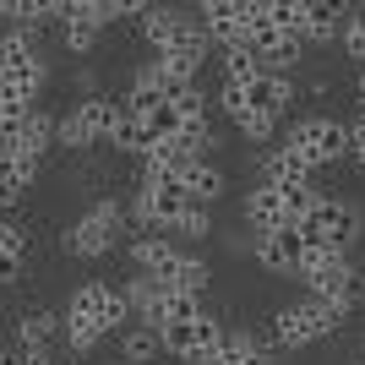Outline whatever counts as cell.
Listing matches in <instances>:
<instances>
[{
  "mask_svg": "<svg viewBox=\"0 0 365 365\" xmlns=\"http://www.w3.org/2000/svg\"><path fill=\"white\" fill-rule=\"evenodd\" d=\"M120 354L131 365H153L158 360V354H164V344H158V333H153V327H142V322H131V327H125L120 333Z\"/></svg>",
  "mask_w": 365,
  "mask_h": 365,
  "instance_id": "ffe728a7",
  "label": "cell"
},
{
  "mask_svg": "<svg viewBox=\"0 0 365 365\" xmlns=\"http://www.w3.org/2000/svg\"><path fill=\"white\" fill-rule=\"evenodd\" d=\"M240 218L257 235H273V229H284L289 224V207H284V191H273V185H251L240 197Z\"/></svg>",
  "mask_w": 365,
  "mask_h": 365,
  "instance_id": "30bf717a",
  "label": "cell"
},
{
  "mask_svg": "<svg viewBox=\"0 0 365 365\" xmlns=\"http://www.w3.org/2000/svg\"><path fill=\"white\" fill-rule=\"evenodd\" d=\"M349 158H354V164L365 169V115H360V120L349 125Z\"/></svg>",
  "mask_w": 365,
  "mask_h": 365,
  "instance_id": "d6a6232c",
  "label": "cell"
},
{
  "mask_svg": "<svg viewBox=\"0 0 365 365\" xmlns=\"http://www.w3.org/2000/svg\"><path fill=\"white\" fill-rule=\"evenodd\" d=\"M327 93H333V76H327V71L305 82V98H327Z\"/></svg>",
  "mask_w": 365,
  "mask_h": 365,
  "instance_id": "836d02e7",
  "label": "cell"
},
{
  "mask_svg": "<svg viewBox=\"0 0 365 365\" xmlns=\"http://www.w3.org/2000/svg\"><path fill=\"white\" fill-rule=\"evenodd\" d=\"M22 278V257H0V284H16Z\"/></svg>",
  "mask_w": 365,
  "mask_h": 365,
  "instance_id": "e575fe53",
  "label": "cell"
},
{
  "mask_svg": "<svg viewBox=\"0 0 365 365\" xmlns=\"http://www.w3.org/2000/svg\"><path fill=\"white\" fill-rule=\"evenodd\" d=\"M169 235H180V240H207V235H213V207H197V202H191L185 218L169 229Z\"/></svg>",
  "mask_w": 365,
  "mask_h": 365,
  "instance_id": "4316f807",
  "label": "cell"
},
{
  "mask_svg": "<svg viewBox=\"0 0 365 365\" xmlns=\"http://www.w3.org/2000/svg\"><path fill=\"white\" fill-rule=\"evenodd\" d=\"M120 235H125V207L115 197H98L88 207V213L76 218L71 229H66V257H82V262H93V257H109L115 245H120Z\"/></svg>",
  "mask_w": 365,
  "mask_h": 365,
  "instance_id": "5b68a950",
  "label": "cell"
},
{
  "mask_svg": "<svg viewBox=\"0 0 365 365\" xmlns=\"http://www.w3.org/2000/svg\"><path fill=\"white\" fill-rule=\"evenodd\" d=\"M278 148L300 153L311 169H327V164H338V158H349V125L333 120V115H300V120L284 125Z\"/></svg>",
  "mask_w": 365,
  "mask_h": 365,
  "instance_id": "7a4b0ae2",
  "label": "cell"
},
{
  "mask_svg": "<svg viewBox=\"0 0 365 365\" xmlns=\"http://www.w3.org/2000/svg\"><path fill=\"white\" fill-rule=\"evenodd\" d=\"M218 66H224V82H235V88H251L262 76V61L251 49H218Z\"/></svg>",
  "mask_w": 365,
  "mask_h": 365,
  "instance_id": "484cf974",
  "label": "cell"
},
{
  "mask_svg": "<svg viewBox=\"0 0 365 365\" xmlns=\"http://www.w3.org/2000/svg\"><path fill=\"white\" fill-rule=\"evenodd\" d=\"M360 278H365V273H360Z\"/></svg>",
  "mask_w": 365,
  "mask_h": 365,
  "instance_id": "ab89813d",
  "label": "cell"
},
{
  "mask_svg": "<svg viewBox=\"0 0 365 365\" xmlns=\"http://www.w3.org/2000/svg\"><path fill=\"white\" fill-rule=\"evenodd\" d=\"M257 175H262V185H273V191H294V185L317 180V169L305 164L300 153H289V148H267L257 158Z\"/></svg>",
  "mask_w": 365,
  "mask_h": 365,
  "instance_id": "9c48e42d",
  "label": "cell"
},
{
  "mask_svg": "<svg viewBox=\"0 0 365 365\" xmlns=\"http://www.w3.org/2000/svg\"><path fill=\"white\" fill-rule=\"evenodd\" d=\"M262 11L284 38H300L305 33V0H262Z\"/></svg>",
  "mask_w": 365,
  "mask_h": 365,
  "instance_id": "d4e9b609",
  "label": "cell"
},
{
  "mask_svg": "<svg viewBox=\"0 0 365 365\" xmlns=\"http://www.w3.org/2000/svg\"><path fill=\"white\" fill-rule=\"evenodd\" d=\"M169 109L180 115V125H202L207 115H213V98L191 82V88H175V93H169Z\"/></svg>",
  "mask_w": 365,
  "mask_h": 365,
  "instance_id": "7402d4cb",
  "label": "cell"
},
{
  "mask_svg": "<svg viewBox=\"0 0 365 365\" xmlns=\"http://www.w3.org/2000/svg\"><path fill=\"white\" fill-rule=\"evenodd\" d=\"M344 311L338 305H327V300H289V305H278L273 311V322H267V333H273V344H278V354H289V349H305V344H317V338H327V333H338L344 327Z\"/></svg>",
  "mask_w": 365,
  "mask_h": 365,
  "instance_id": "6da1fadb",
  "label": "cell"
},
{
  "mask_svg": "<svg viewBox=\"0 0 365 365\" xmlns=\"http://www.w3.org/2000/svg\"><path fill=\"white\" fill-rule=\"evenodd\" d=\"M180 22H185L180 6H142V16H137V28H142V38L153 44V55H164V49L175 44Z\"/></svg>",
  "mask_w": 365,
  "mask_h": 365,
  "instance_id": "2e32d148",
  "label": "cell"
},
{
  "mask_svg": "<svg viewBox=\"0 0 365 365\" xmlns=\"http://www.w3.org/2000/svg\"><path fill=\"white\" fill-rule=\"evenodd\" d=\"M213 109H218V115H229V120L240 125L245 115H251V98H245V88H235V82H224V88L213 93Z\"/></svg>",
  "mask_w": 365,
  "mask_h": 365,
  "instance_id": "f1b7e54d",
  "label": "cell"
},
{
  "mask_svg": "<svg viewBox=\"0 0 365 365\" xmlns=\"http://www.w3.org/2000/svg\"><path fill=\"white\" fill-rule=\"evenodd\" d=\"M180 185H185V197L197 202V207H213V202H224V191H229V169L218 164V158H191L185 175H180Z\"/></svg>",
  "mask_w": 365,
  "mask_h": 365,
  "instance_id": "8fae6325",
  "label": "cell"
},
{
  "mask_svg": "<svg viewBox=\"0 0 365 365\" xmlns=\"http://www.w3.org/2000/svg\"><path fill=\"white\" fill-rule=\"evenodd\" d=\"M344 55L365 66V6H349V22H344Z\"/></svg>",
  "mask_w": 365,
  "mask_h": 365,
  "instance_id": "f546056e",
  "label": "cell"
},
{
  "mask_svg": "<svg viewBox=\"0 0 365 365\" xmlns=\"http://www.w3.org/2000/svg\"><path fill=\"white\" fill-rule=\"evenodd\" d=\"M245 98H251V109H257V115H273V120H284V115L294 109V98H300V93H294V76L262 71L257 82L245 88Z\"/></svg>",
  "mask_w": 365,
  "mask_h": 365,
  "instance_id": "7c38bea8",
  "label": "cell"
},
{
  "mask_svg": "<svg viewBox=\"0 0 365 365\" xmlns=\"http://www.w3.org/2000/svg\"><path fill=\"white\" fill-rule=\"evenodd\" d=\"M213 365H267L251 344V327H224V349L213 354Z\"/></svg>",
  "mask_w": 365,
  "mask_h": 365,
  "instance_id": "44dd1931",
  "label": "cell"
},
{
  "mask_svg": "<svg viewBox=\"0 0 365 365\" xmlns=\"http://www.w3.org/2000/svg\"><path fill=\"white\" fill-rule=\"evenodd\" d=\"M278 125H284V120H273V115H257V109H251V115H245L235 131H240V142H273Z\"/></svg>",
  "mask_w": 365,
  "mask_h": 365,
  "instance_id": "4dcf8cb0",
  "label": "cell"
},
{
  "mask_svg": "<svg viewBox=\"0 0 365 365\" xmlns=\"http://www.w3.org/2000/svg\"><path fill=\"white\" fill-rule=\"evenodd\" d=\"M180 257H185V251H180L175 235H137V240H131V262H137L148 278H164Z\"/></svg>",
  "mask_w": 365,
  "mask_h": 365,
  "instance_id": "5bb4252c",
  "label": "cell"
},
{
  "mask_svg": "<svg viewBox=\"0 0 365 365\" xmlns=\"http://www.w3.org/2000/svg\"><path fill=\"white\" fill-rule=\"evenodd\" d=\"M158 344H164V354H175V360L202 365V349H197V322H169V327H158Z\"/></svg>",
  "mask_w": 365,
  "mask_h": 365,
  "instance_id": "d6986e66",
  "label": "cell"
},
{
  "mask_svg": "<svg viewBox=\"0 0 365 365\" xmlns=\"http://www.w3.org/2000/svg\"><path fill=\"white\" fill-rule=\"evenodd\" d=\"M55 120H61V115H49V109H33L28 125H22V137H16V148H11V158L44 164V153L55 148Z\"/></svg>",
  "mask_w": 365,
  "mask_h": 365,
  "instance_id": "9a60e30c",
  "label": "cell"
},
{
  "mask_svg": "<svg viewBox=\"0 0 365 365\" xmlns=\"http://www.w3.org/2000/svg\"><path fill=\"white\" fill-rule=\"evenodd\" d=\"M344 22H349V6H338V0H305L300 44H338V38H344Z\"/></svg>",
  "mask_w": 365,
  "mask_h": 365,
  "instance_id": "4fadbf2b",
  "label": "cell"
},
{
  "mask_svg": "<svg viewBox=\"0 0 365 365\" xmlns=\"http://www.w3.org/2000/svg\"><path fill=\"white\" fill-rule=\"evenodd\" d=\"M44 164H28V158H0V207H16L28 197V185L38 180Z\"/></svg>",
  "mask_w": 365,
  "mask_h": 365,
  "instance_id": "e0dca14e",
  "label": "cell"
},
{
  "mask_svg": "<svg viewBox=\"0 0 365 365\" xmlns=\"http://www.w3.org/2000/svg\"><path fill=\"white\" fill-rule=\"evenodd\" d=\"M300 284L311 289V300L338 305L344 317H354V305H360V267H354L349 257H333V251H305Z\"/></svg>",
  "mask_w": 365,
  "mask_h": 365,
  "instance_id": "3957f363",
  "label": "cell"
},
{
  "mask_svg": "<svg viewBox=\"0 0 365 365\" xmlns=\"http://www.w3.org/2000/svg\"><path fill=\"white\" fill-rule=\"evenodd\" d=\"M115 120H120V98H109V93H98V98H76L61 120H55V148L88 153L93 142H109Z\"/></svg>",
  "mask_w": 365,
  "mask_h": 365,
  "instance_id": "8992f818",
  "label": "cell"
},
{
  "mask_svg": "<svg viewBox=\"0 0 365 365\" xmlns=\"http://www.w3.org/2000/svg\"><path fill=\"white\" fill-rule=\"evenodd\" d=\"M164 289V284H158ZM202 317V294H180V289H164L158 294V327H169V322H197Z\"/></svg>",
  "mask_w": 365,
  "mask_h": 365,
  "instance_id": "603a6c76",
  "label": "cell"
},
{
  "mask_svg": "<svg viewBox=\"0 0 365 365\" xmlns=\"http://www.w3.org/2000/svg\"><path fill=\"white\" fill-rule=\"evenodd\" d=\"M305 235L294 224H284V229H273V235H257L251 240V257H257V267L262 273H273V278H300V267H305Z\"/></svg>",
  "mask_w": 365,
  "mask_h": 365,
  "instance_id": "ba28073f",
  "label": "cell"
},
{
  "mask_svg": "<svg viewBox=\"0 0 365 365\" xmlns=\"http://www.w3.org/2000/svg\"><path fill=\"white\" fill-rule=\"evenodd\" d=\"M360 365H365V338H360Z\"/></svg>",
  "mask_w": 365,
  "mask_h": 365,
  "instance_id": "74e56055",
  "label": "cell"
},
{
  "mask_svg": "<svg viewBox=\"0 0 365 365\" xmlns=\"http://www.w3.org/2000/svg\"><path fill=\"white\" fill-rule=\"evenodd\" d=\"M158 284H164V289H180V294H202L207 284H213V267H207L202 257H180Z\"/></svg>",
  "mask_w": 365,
  "mask_h": 365,
  "instance_id": "ac0fdd59",
  "label": "cell"
},
{
  "mask_svg": "<svg viewBox=\"0 0 365 365\" xmlns=\"http://www.w3.org/2000/svg\"><path fill=\"white\" fill-rule=\"evenodd\" d=\"M61 44H66V55H93L98 28L93 22H61Z\"/></svg>",
  "mask_w": 365,
  "mask_h": 365,
  "instance_id": "83f0119b",
  "label": "cell"
},
{
  "mask_svg": "<svg viewBox=\"0 0 365 365\" xmlns=\"http://www.w3.org/2000/svg\"><path fill=\"white\" fill-rule=\"evenodd\" d=\"M300 235H305V245L311 251H333V257H349L354 245H360V235H365V218H360V207L354 202H344V197H322L317 207H311V218L300 224Z\"/></svg>",
  "mask_w": 365,
  "mask_h": 365,
  "instance_id": "277c9868",
  "label": "cell"
},
{
  "mask_svg": "<svg viewBox=\"0 0 365 365\" xmlns=\"http://www.w3.org/2000/svg\"><path fill=\"white\" fill-rule=\"evenodd\" d=\"M0 365H22V360H16V349H0Z\"/></svg>",
  "mask_w": 365,
  "mask_h": 365,
  "instance_id": "8d00e7d4",
  "label": "cell"
},
{
  "mask_svg": "<svg viewBox=\"0 0 365 365\" xmlns=\"http://www.w3.org/2000/svg\"><path fill=\"white\" fill-rule=\"evenodd\" d=\"M55 365H76V360H55Z\"/></svg>",
  "mask_w": 365,
  "mask_h": 365,
  "instance_id": "f35d334b",
  "label": "cell"
},
{
  "mask_svg": "<svg viewBox=\"0 0 365 365\" xmlns=\"http://www.w3.org/2000/svg\"><path fill=\"white\" fill-rule=\"evenodd\" d=\"M109 294H115V289H109V284H98V278H93V284H76V289L66 294L61 333H66V349H71V354H88L93 344L104 338V327H98V322H104Z\"/></svg>",
  "mask_w": 365,
  "mask_h": 365,
  "instance_id": "52a82bcc",
  "label": "cell"
},
{
  "mask_svg": "<svg viewBox=\"0 0 365 365\" xmlns=\"http://www.w3.org/2000/svg\"><path fill=\"white\" fill-rule=\"evenodd\" d=\"M0 257H22L28 262V229L16 218H0Z\"/></svg>",
  "mask_w": 365,
  "mask_h": 365,
  "instance_id": "1f68e13d",
  "label": "cell"
},
{
  "mask_svg": "<svg viewBox=\"0 0 365 365\" xmlns=\"http://www.w3.org/2000/svg\"><path fill=\"white\" fill-rule=\"evenodd\" d=\"M148 125L137 120V115H125L120 109V120H115V131H109V148L115 153H131V158H142V153H148Z\"/></svg>",
  "mask_w": 365,
  "mask_h": 365,
  "instance_id": "cb8c5ba5",
  "label": "cell"
},
{
  "mask_svg": "<svg viewBox=\"0 0 365 365\" xmlns=\"http://www.w3.org/2000/svg\"><path fill=\"white\" fill-rule=\"evenodd\" d=\"M354 93H360V115H365V71L354 76Z\"/></svg>",
  "mask_w": 365,
  "mask_h": 365,
  "instance_id": "d590c367",
  "label": "cell"
}]
</instances>
